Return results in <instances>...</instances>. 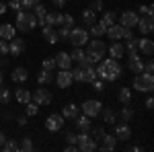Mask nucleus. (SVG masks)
<instances>
[{"label": "nucleus", "mask_w": 154, "mask_h": 152, "mask_svg": "<svg viewBox=\"0 0 154 152\" xmlns=\"http://www.w3.org/2000/svg\"><path fill=\"white\" fill-rule=\"evenodd\" d=\"M97 72V78H101V80H117L119 76H121V72H123V68L119 66V60H113V58H107L103 60L99 66L95 68Z\"/></svg>", "instance_id": "1"}, {"label": "nucleus", "mask_w": 154, "mask_h": 152, "mask_svg": "<svg viewBox=\"0 0 154 152\" xmlns=\"http://www.w3.org/2000/svg\"><path fill=\"white\" fill-rule=\"evenodd\" d=\"M105 54H107L105 41H101L99 37H95L88 43V49L84 51V60L80 62V66H93V64H97V62H101V60L105 58Z\"/></svg>", "instance_id": "2"}, {"label": "nucleus", "mask_w": 154, "mask_h": 152, "mask_svg": "<svg viewBox=\"0 0 154 152\" xmlns=\"http://www.w3.org/2000/svg\"><path fill=\"white\" fill-rule=\"evenodd\" d=\"M14 27L19 29V31H23V33H27V31H33L37 27V17L33 14L31 11H19L17 12V21H14Z\"/></svg>", "instance_id": "3"}, {"label": "nucleus", "mask_w": 154, "mask_h": 152, "mask_svg": "<svg viewBox=\"0 0 154 152\" xmlns=\"http://www.w3.org/2000/svg\"><path fill=\"white\" fill-rule=\"evenodd\" d=\"M134 88L138 91V93H152L154 88V76L152 74H148V72H140V74H136V78H134Z\"/></svg>", "instance_id": "4"}, {"label": "nucleus", "mask_w": 154, "mask_h": 152, "mask_svg": "<svg viewBox=\"0 0 154 152\" xmlns=\"http://www.w3.org/2000/svg\"><path fill=\"white\" fill-rule=\"evenodd\" d=\"M68 41L72 43V47H82L88 43V31L84 27H72L70 35H68Z\"/></svg>", "instance_id": "5"}, {"label": "nucleus", "mask_w": 154, "mask_h": 152, "mask_svg": "<svg viewBox=\"0 0 154 152\" xmlns=\"http://www.w3.org/2000/svg\"><path fill=\"white\" fill-rule=\"evenodd\" d=\"M76 146H78V150H82V152H93V150H97V140L91 138L88 132H80L76 136Z\"/></svg>", "instance_id": "6"}, {"label": "nucleus", "mask_w": 154, "mask_h": 152, "mask_svg": "<svg viewBox=\"0 0 154 152\" xmlns=\"http://www.w3.org/2000/svg\"><path fill=\"white\" fill-rule=\"evenodd\" d=\"M101 109H103V103H101L99 99H88V101H84V103H82V113H84V115H88L91 119L99 115Z\"/></svg>", "instance_id": "7"}, {"label": "nucleus", "mask_w": 154, "mask_h": 152, "mask_svg": "<svg viewBox=\"0 0 154 152\" xmlns=\"http://www.w3.org/2000/svg\"><path fill=\"white\" fill-rule=\"evenodd\" d=\"M64 121H66V117L62 115V113H51L45 119V128L49 132H60V129L64 128Z\"/></svg>", "instance_id": "8"}, {"label": "nucleus", "mask_w": 154, "mask_h": 152, "mask_svg": "<svg viewBox=\"0 0 154 152\" xmlns=\"http://www.w3.org/2000/svg\"><path fill=\"white\" fill-rule=\"evenodd\" d=\"M138 31H140V35H150L154 31V21H152V14H144L138 19Z\"/></svg>", "instance_id": "9"}, {"label": "nucleus", "mask_w": 154, "mask_h": 152, "mask_svg": "<svg viewBox=\"0 0 154 152\" xmlns=\"http://www.w3.org/2000/svg\"><path fill=\"white\" fill-rule=\"evenodd\" d=\"M138 19H140L138 12L125 11V12H121V17H119V25H121V27H128V29H134V27L138 25Z\"/></svg>", "instance_id": "10"}, {"label": "nucleus", "mask_w": 154, "mask_h": 152, "mask_svg": "<svg viewBox=\"0 0 154 152\" xmlns=\"http://www.w3.org/2000/svg\"><path fill=\"white\" fill-rule=\"evenodd\" d=\"M125 31H128V27H121L119 23H113L107 27L105 35H109V39H113V41H119V39H125Z\"/></svg>", "instance_id": "11"}, {"label": "nucleus", "mask_w": 154, "mask_h": 152, "mask_svg": "<svg viewBox=\"0 0 154 152\" xmlns=\"http://www.w3.org/2000/svg\"><path fill=\"white\" fill-rule=\"evenodd\" d=\"M25 47H27V43H25V39H19V37H12L11 41H8V54H11L12 58H19L21 54L25 51Z\"/></svg>", "instance_id": "12"}, {"label": "nucleus", "mask_w": 154, "mask_h": 152, "mask_svg": "<svg viewBox=\"0 0 154 152\" xmlns=\"http://www.w3.org/2000/svg\"><path fill=\"white\" fill-rule=\"evenodd\" d=\"M31 99H33V103H37V105H49L51 103V93H49L48 88H37L35 93L31 95Z\"/></svg>", "instance_id": "13"}, {"label": "nucleus", "mask_w": 154, "mask_h": 152, "mask_svg": "<svg viewBox=\"0 0 154 152\" xmlns=\"http://www.w3.org/2000/svg\"><path fill=\"white\" fill-rule=\"evenodd\" d=\"M117 140H121V142H128V140H131V129H130V126H128V121H123V123H117L115 126V134H113Z\"/></svg>", "instance_id": "14"}, {"label": "nucleus", "mask_w": 154, "mask_h": 152, "mask_svg": "<svg viewBox=\"0 0 154 152\" xmlns=\"http://www.w3.org/2000/svg\"><path fill=\"white\" fill-rule=\"evenodd\" d=\"M56 68H60V70H70L72 68V58L70 54H66V51H60V54H56Z\"/></svg>", "instance_id": "15"}, {"label": "nucleus", "mask_w": 154, "mask_h": 152, "mask_svg": "<svg viewBox=\"0 0 154 152\" xmlns=\"http://www.w3.org/2000/svg\"><path fill=\"white\" fill-rule=\"evenodd\" d=\"M56 82H58L60 88H70L74 78H72V72L70 70H60L58 76H56Z\"/></svg>", "instance_id": "16"}, {"label": "nucleus", "mask_w": 154, "mask_h": 152, "mask_svg": "<svg viewBox=\"0 0 154 152\" xmlns=\"http://www.w3.org/2000/svg\"><path fill=\"white\" fill-rule=\"evenodd\" d=\"M115 146H117V138L111 136V134H103V138H101V146H97V148L103 150V152H109V150H115Z\"/></svg>", "instance_id": "17"}, {"label": "nucleus", "mask_w": 154, "mask_h": 152, "mask_svg": "<svg viewBox=\"0 0 154 152\" xmlns=\"http://www.w3.org/2000/svg\"><path fill=\"white\" fill-rule=\"evenodd\" d=\"M138 49L142 51L144 56H152V51H154V41H152V39H148L146 35H142L140 39H138Z\"/></svg>", "instance_id": "18"}, {"label": "nucleus", "mask_w": 154, "mask_h": 152, "mask_svg": "<svg viewBox=\"0 0 154 152\" xmlns=\"http://www.w3.org/2000/svg\"><path fill=\"white\" fill-rule=\"evenodd\" d=\"M41 27L43 25H51V27H62V12H48L45 17H43V21H41Z\"/></svg>", "instance_id": "19"}, {"label": "nucleus", "mask_w": 154, "mask_h": 152, "mask_svg": "<svg viewBox=\"0 0 154 152\" xmlns=\"http://www.w3.org/2000/svg\"><path fill=\"white\" fill-rule=\"evenodd\" d=\"M107 51H109V56H111L113 60H121L123 56H125V47H123V43H121V41L111 43V45L107 47Z\"/></svg>", "instance_id": "20"}, {"label": "nucleus", "mask_w": 154, "mask_h": 152, "mask_svg": "<svg viewBox=\"0 0 154 152\" xmlns=\"http://www.w3.org/2000/svg\"><path fill=\"white\" fill-rule=\"evenodd\" d=\"M128 68H130L131 72H136V74H140V72H144V60L138 56V54H134V56H130V60H128Z\"/></svg>", "instance_id": "21"}, {"label": "nucleus", "mask_w": 154, "mask_h": 152, "mask_svg": "<svg viewBox=\"0 0 154 152\" xmlns=\"http://www.w3.org/2000/svg\"><path fill=\"white\" fill-rule=\"evenodd\" d=\"M41 37L48 41V43H58V31L51 27V25H43V31H41Z\"/></svg>", "instance_id": "22"}, {"label": "nucleus", "mask_w": 154, "mask_h": 152, "mask_svg": "<svg viewBox=\"0 0 154 152\" xmlns=\"http://www.w3.org/2000/svg\"><path fill=\"white\" fill-rule=\"evenodd\" d=\"M17 33V27L11 23H2L0 25V39H4V41H11L12 37Z\"/></svg>", "instance_id": "23"}, {"label": "nucleus", "mask_w": 154, "mask_h": 152, "mask_svg": "<svg viewBox=\"0 0 154 152\" xmlns=\"http://www.w3.org/2000/svg\"><path fill=\"white\" fill-rule=\"evenodd\" d=\"M74 121H76V126H78V129H80V132H91V128H93V123H91V117L88 115H80V113H78V115L74 117Z\"/></svg>", "instance_id": "24"}, {"label": "nucleus", "mask_w": 154, "mask_h": 152, "mask_svg": "<svg viewBox=\"0 0 154 152\" xmlns=\"http://www.w3.org/2000/svg\"><path fill=\"white\" fill-rule=\"evenodd\" d=\"M11 78L14 82H19V84H21V82H25L27 78H29V72H27V68L19 66V68H14V70L11 72Z\"/></svg>", "instance_id": "25"}, {"label": "nucleus", "mask_w": 154, "mask_h": 152, "mask_svg": "<svg viewBox=\"0 0 154 152\" xmlns=\"http://www.w3.org/2000/svg\"><path fill=\"white\" fill-rule=\"evenodd\" d=\"M105 31H107V25L103 23V21H95V23L91 25V33H88V35L103 37V35H105Z\"/></svg>", "instance_id": "26"}, {"label": "nucleus", "mask_w": 154, "mask_h": 152, "mask_svg": "<svg viewBox=\"0 0 154 152\" xmlns=\"http://www.w3.org/2000/svg\"><path fill=\"white\" fill-rule=\"evenodd\" d=\"M80 113V109L78 105H74V103H68V105H64V111H62V115L66 117V119H74V117Z\"/></svg>", "instance_id": "27"}, {"label": "nucleus", "mask_w": 154, "mask_h": 152, "mask_svg": "<svg viewBox=\"0 0 154 152\" xmlns=\"http://www.w3.org/2000/svg\"><path fill=\"white\" fill-rule=\"evenodd\" d=\"M82 82H91L93 80H97V72H95V68L93 66H82V78H80Z\"/></svg>", "instance_id": "28"}, {"label": "nucleus", "mask_w": 154, "mask_h": 152, "mask_svg": "<svg viewBox=\"0 0 154 152\" xmlns=\"http://www.w3.org/2000/svg\"><path fill=\"white\" fill-rule=\"evenodd\" d=\"M117 99L119 103H123V105H130L131 103V88H128V86H121L117 93Z\"/></svg>", "instance_id": "29"}, {"label": "nucleus", "mask_w": 154, "mask_h": 152, "mask_svg": "<svg viewBox=\"0 0 154 152\" xmlns=\"http://www.w3.org/2000/svg\"><path fill=\"white\" fill-rule=\"evenodd\" d=\"M99 115H103V123H109V126H113V123H115V111H113L111 107L101 109V113H99Z\"/></svg>", "instance_id": "30"}, {"label": "nucleus", "mask_w": 154, "mask_h": 152, "mask_svg": "<svg viewBox=\"0 0 154 152\" xmlns=\"http://www.w3.org/2000/svg\"><path fill=\"white\" fill-rule=\"evenodd\" d=\"M14 97H17V101H19L21 105H25V103H29V101H31V93H29L27 88H17Z\"/></svg>", "instance_id": "31"}, {"label": "nucleus", "mask_w": 154, "mask_h": 152, "mask_svg": "<svg viewBox=\"0 0 154 152\" xmlns=\"http://www.w3.org/2000/svg\"><path fill=\"white\" fill-rule=\"evenodd\" d=\"M51 80H54V74L49 70H43V68H41V72L37 74V82H39V84H49Z\"/></svg>", "instance_id": "32"}, {"label": "nucleus", "mask_w": 154, "mask_h": 152, "mask_svg": "<svg viewBox=\"0 0 154 152\" xmlns=\"http://www.w3.org/2000/svg\"><path fill=\"white\" fill-rule=\"evenodd\" d=\"M95 21H97V12L93 11V8H86V11L82 12V23L91 27V25L95 23Z\"/></svg>", "instance_id": "33"}, {"label": "nucleus", "mask_w": 154, "mask_h": 152, "mask_svg": "<svg viewBox=\"0 0 154 152\" xmlns=\"http://www.w3.org/2000/svg\"><path fill=\"white\" fill-rule=\"evenodd\" d=\"M33 14H35V17H37V25H39V23H41V21H43V17L48 14V11H45V6H43L41 2H37L35 6H33Z\"/></svg>", "instance_id": "34"}, {"label": "nucleus", "mask_w": 154, "mask_h": 152, "mask_svg": "<svg viewBox=\"0 0 154 152\" xmlns=\"http://www.w3.org/2000/svg\"><path fill=\"white\" fill-rule=\"evenodd\" d=\"M125 47H128V56H134L138 54V39L131 37V39H125Z\"/></svg>", "instance_id": "35"}, {"label": "nucleus", "mask_w": 154, "mask_h": 152, "mask_svg": "<svg viewBox=\"0 0 154 152\" xmlns=\"http://www.w3.org/2000/svg\"><path fill=\"white\" fill-rule=\"evenodd\" d=\"M0 148H2V150H6V152H17V150H19V144L12 140V138H11V140L6 138V140L2 142V146H0Z\"/></svg>", "instance_id": "36"}, {"label": "nucleus", "mask_w": 154, "mask_h": 152, "mask_svg": "<svg viewBox=\"0 0 154 152\" xmlns=\"http://www.w3.org/2000/svg\"><path fill=\"white\" fill-rule=\"evenodd\" d=\"M101 21H103V23H105L107 27H109V25L117 23V14H115V12H113V11H107L105 14H103V19H101Z\"/></svg>", "instance_id": "37"}, {"label": "nucleus", "mask_w": 154, "mask_h": 152, "mask_svg": "<svg viewBox=\"0 0 154 152\" xmlns=\"http://www.w3.org/2000/svg\"><path fill=\"white\" fill-rule=\"evenodd\" d=\"M70 58H72V62H82L84 60V51H82V47H74L72 49V54H70Z\"/></svg>", "instance_id": "38"}, {"label": "nucleus", "mask_w": 154, "mask_h": 152, "mask_svg": "<svg viewBox=\"0 0 154 152\" xmlns=\"http://www.w3.org/2000/svg\"><path fill=\"white\" fill-rule=\"evenodd\" d=\"M25 109H27V115H29V117H33V115L39 113V105H37V103H31V101L25 103Z\"/></svg>", "instance_id": "39"}, {"label": "nucleus", "mask_w": 154, "mask_h": 152, "mask_svg": "<svg viewBox=\"0 0 154 152\" xmlns=\"http://www.w3.org/2000/svg\"><path fill=\"white\" fill-rule=\"evenodd\" d=\"M19 150H25V152H31V150H33V142H31V138H23L21 146H19Z\"/></svg>", "instance_id": "40"}, {"label": "nucleus", "mask_w": 154, "mask_h": 152, "mask_svg": "<svg viewBox=\"0 0 154 152\" xmlns=\"http://www.w3.org/2000/svg\"><path fill=\"white\" fill-rule=\"evenodd\" d=\"M121 117H123V121H130L131 117H134V109L128 105H123V109H121Z\"/></svg>", "instance_id": "41"}, {"label": "nucleus", "mask_w": 154, "mask_h": 152, "mask_svg": "<svg viewBox=\"0 0 154 152\" xmlns=\"http://www.w3.org/2000/svg\"><path fill=\"white\" fill-rule=\"evenodd\" d=\"M70 29L72 27H60V33H58V39H62V41H68V35H70Z\"/></svg>", "instance_id": "42"}, {"label": "nucleus", "mask_w": 154, "mask_h": 152, "mask_svg": "<svg viewBox=\"0 0 154 152\" xmlns=\"http://www.w3.org/2000/svg\"><path fill=\"white\" fill-rule=\"evenodd\" d=\"M43 70L54 72V70H56V60H54V58H45V60H43Z\"/></svg>", "instance_id": "43"}, {"label": "nucleus", "mask_w": 154, "mask_h": 152, "mask_svg": "<svg viewBox=\"0 0 154 152\" xmlns=\"http://www.w3.org/2000/svg\"><path fill=\"white\" fill-rule=\"evenodd\" d=\"M93 129V134H91V138H93V140H101V138H103V134H105V129L101 128V126H99V128H91Z\"/></svg>", "instance_id": "44"}, {"label": "nucleus", "mask_w": 154, "mask_h": 152, "mask_svg": "<svg viewBox=\"0 0 154 152\" xmlns=\"http://www.w3.org/2000/svg\"><path fill=\"white\" fill-rule=\"evenodd\" d=\"M6 6H8V8H11V11H23V4H21V0H11V2H8V4H6Z\"/></svg>", "instance_id": "45"}, {"label": "nucleus", "mask_w": 154, "mask_h": 152, "mask_svg": "<svg viewBox=\"0 0 154 152\" xmlns=\"http://www.w3.org/2000/svg\"><path fill=\"white\" fill-rule=\"evenodd\" d=\"M39 0H21V4H23V11H33V6H35Z\"/></svg>", "instance_id": "46"}, {"label": "nucleus", "mask_w": 154, "mask_h": 152, "mask_svg": "<svg viewBox=\"0 0 154 152\" xmlns=\"http://www.w3.org/2000/svg\"><path fill=\"white\" fill-rule=\"evenodd\" d=\"M62 25H64V27H74V19H72V14H62Z\"/></svg>", "instance_id": "47"}, {"label": "nucleus", "mask_w": 154, "mask_h": 152, "mask_svg": "<svg viewBox=\"0 0 154 152\" xmlns=\"http://www.w3.org/2000/svg\"><path fill=\"white\" fill-rule=\"evenodd\" d=\"M8 99H11V93H8V88H0V103H8Z\"/></svg>", "instance_id": "48"}, {"label": "nucleus", "mask_w": 154, "mask_h": 152, "mask_svg": "<svg viewBox=\"0 0 154 152\" xmlns=\"http://www.w3.org/2000/svg\"><path fill=\"white\" fill-rule=\"evenodd\" d=\"M103 82H105V80H101V78H97V80H93L91 84L95 86V91H97V93H103V88H105V84H103Z\"/></svg>", "instance_id": "49"}, {"label": "nucleus", "mask_w": 154, "mask_h": 152, "mask_svg": "<svg viewBox=\"0 0 154 152\" xmlns=\"http://www.w3.org/2000/svg\"><path fill=\"white\" fill-rule=\"evenodd\" d=\"M70 72H72V78H74V80H80V78H82V66H78V68H74V70L70 68Z\"/></svg>", "instance_id": "50"}, {"label": "nucleus", "mask_w": 154, "mask_h": 152, "mask_svg": "<svg viewBox=\"0 0 154 152\" xmlns=\"http://www.w3.org/2000/svg\"><path fill=\"white\" fill-rule=\"evenodd\" d=\"M0 56H8V41L0 39Z\"/></svg>", "instance_id": "51"}, {"label": "nucleus", "mask_w": 154, "mask_h": 152, "mask_svg": "<svg viewBox=\"0 0 154 152\" xmlns=\"http://www.w3.org/2000/svg\"><path fill=\"white\" fill-rule=\"evenodd\" d=\"M91 8H93V11H103V0H93V2H91Z\"/></svg>", "instance_id": "52"}, {"label": "nucleus", "mask_w": 154, "mask_h": 152, "mask_svg": "<svg viewBox=\"0 0 154 152\" xmlns=\"http://www.w3.org/2000/svg\"><path fill=\"white\" fill-rule=\"evenodd\" d=\"M144 72H148V74H152V72H154V62H152V60L144 62Z\"/></svg>", "instance_id": "53"}, {"label": "nucleus", "mask_w": 154, "mask_h": 152, "mask_svg": "<svg viewBox=\"0 0 154 152\" xmlns=\"http://www.w3.org/2000/svg\"><path fill=\"white\" fill-rule=\"evenodd\" d=\"M140 14H152V4H144V6H140Z\"/></svg>", "instance_id": "54"}, {"label": "nucleus", "mask_w": 154, "mask_h": 152, "mask_svg": "<svg viewBox=\"0 0 154 152\" xmlns=\"http://www.w3.org/2000/svg\"><path fill=\"white\" fill-rule=\"evenodd\" d=\"M66 142H68V144H76V134H74V132H68V134H66Z\"/></svg>", "instance_id": "55"}, {"label": "nucleus", "mask_w": 154, "mask_h": 152, "mask_svg": "<svg viewBox=\"0 0 154 152\" xmlns=\"http://www.w3.org/2000/svg\"><path fill=\"white\" fill-rule=\"evenodd\" d=\"M144 105H146V109H152V107H154V99H152V97H148Z\"/></svg>", "instance_id": "56"}, {"label": "nucleus", "mask_w": 154, "mask_h": 152, "mask_svg": "<svg viewBox=\"0 0 154 152\" xmlns=\"http://www.w3.org/2000/svg\"><path fill=\"white\" fill-rule=\"evenodd\" d=\"M64 150H66V152H76V150H78V146H76V144H68Z\"/></svg>", "instance_id": "57"}, {"label": "nucleus", "mask_w": 154, "mask_h": 152, "mask_svg": "<svg viewBox=\"0 0 154 152\" xmlns=\"http://www.w3.org/2000/svg\"><path fill=\"white\" fill-rule=\"evenodd\" d=\"M51 4H54V6H60V8H62V6H66V0H51Z\"/></svg>", "instance_id": "58"}, {"label": "nucleus", "mask_w": 154, "mask_h": 152, "mask_svg": "<svg viewBox=\"0 0 154 152\" xmlns=\"http://www.w3.org/2000/svg\"><path fill=\"white\" fill-rule=\"evenodd\" d=\"M17 121H19V126H21V128H23V126H27V117H25V115H21Z\"/></svg>", "instance_id": "59"}, {"label": "nucleus", "mask_w": 154, "mask_h": 152, "mask_svg": "<svg viewBox=\"0 0 154 152\" xmlns=\"http://www.w3.org/2000/svg\"><path fill=\"white\" fill-rule=\"evenodd\" d=\"M6 11H8V6H6V4H4V2L0 0V14H4Z\"/></svg>", "instance_id": "60"}, {"label": "nucleus", "mask_w": 154, "mask_h": 152, "mask_svg": "<svg viewBox=\"0 0 154 152\" xmlns=\"http://www.w3.org/2000/svg\"><path fill=\"white\" fill-rule=\"evenodd\" d=\"M6 140V138H4V134H2V132H0V146H2V142Z\"/></svg>", "instance_id": "61"}, {"label": "nucleus", "mask_w": 154, "mask_h": 152, "mask_svg": "<svg viewBox=\"0 0 154 152\" xmlns=\"http://www.w3.org/2000/svg\"><path fill=\"white\" fill-rule=\"evenodd\" d=\"M2 80H4V78H2V72H0V84H2Z\"/></svg>", "instance_id": "62"}]
</instances>
